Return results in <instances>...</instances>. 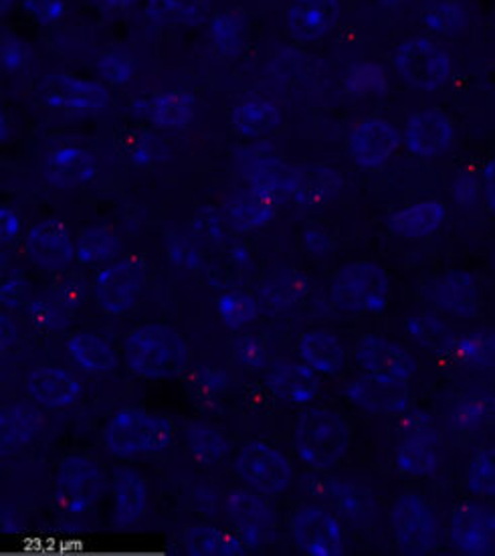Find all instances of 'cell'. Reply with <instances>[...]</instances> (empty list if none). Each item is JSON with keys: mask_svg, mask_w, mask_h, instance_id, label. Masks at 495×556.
I'll use <instances>...</instances> for the list:
<instances>
[{"mask_svg": "<svg viewBox=\"0 0 495 556\" xmlns=\"http://www.w3.org/2000/svg\"><path fill=\"white\" fill-rule=\"evenodd\" d=\"M126 365L142 379L176 377L189 368V346L173 328L147 324L126 338Z\"/></svg>", "mask_w": 495, "mask_h": 556, "instance_id": "6da1fadb", "label": "cell"}, {"mask_svg": "<svg viewBox=\"0 0 495 556\" xmlns=\"http://www.w3.org/2000/svg\"><path fill=\"white\" fill-rule=\"evenodd\" d=\"M175 421L166 415L142 409H124L103 431L105 447L116 457L161 454L175 441Z\"/></svg>", "mask_w": 495, "mask_h": 556, "instance_id": "7a4b0ae2", "label": "cell"}, {"mask_svg": "<svg viewBox=\"0 0 495 556\" xmlns=\"http://www.w3.org/2000/svg\"><path fill=\"white\" fill-rule=\"evenodd\" d=\"M348 447V424L335 410L309 409L300 417L295 429V450L309 468H334Z\"/></svg>", "mask_w": 495, "mask_h": 556, "instance_id": "3957f363", "label": "cell"}, {"mask_svg": "<svg viewBox=\"0 0 495 556\" xmlns=\"http://www.w3.org/2000/svg\"><path fill=\"white\" fill-rule=\"evenodd\" d=\"M389 276L372 262L344 265L332 283L335 304L350 314H379L389 304Z\"/></svg>", "mask_w": 495, "mask_h": 556, "instance_id": "277c9868", "label": "cell"}, {"mask_svg": "<svg viewBox=\"0 0 495 556\" xmlns=\"http://www.w3.org/2000/svg\"><path fill=\"white\" fill-rule=\"evenodd\" d=\"M105 492V476L96 459L72 455L61 462L55 480L58 504L67 513L91 510Z\"/></svg>", "mask_w": 495, "mask_h": 556, "instance_id": "5b68a950", "label": "cell"}, {"mask_svg": "<svg viewBox=\"0 0 495 556\" xmlns=\"http://www.w3.org/2000/svg\"><path fill=\"white\" fill-rule=\"evenodd\" d=\"M239 478L262 496L283 494L292 485V466L274 447L265 443H249L234 462Z\"/></svg>", "mask_w": 495, "mask_h": 556, "instance_id": "8992f818", "label": "cell"}, {"mask_svg": "<svg viewBox=\"0 0 495 556\" xmlns=\"http://www.w3.org/2000/svg\"><path fill=\"white\" fill-rule=\"evenodd\" d=\"M394 532L405 555H429L437 546V520L431 506L415 494L396 500L393 510Z\"/></svg>", "mask_w": 495, "mask_h": 556, "instance_id": "52a82bcc", "label": "cell"}, {"mask_svg": "<svg viewBox=\"0 0 495 556\" xmlns=\"http://www.w3.org/2000/svg\"><path fill=\"white\" fill-rule=\"evenodd\" d=\"M356 361L370 379L389 384H405L417 372L412 354L379 334H365L358 340Z\"/></svg>", "mask_w": 495, "mask_h": 556, "instance_id": "ba28073f", "label": "cell"}, {"mask_svg": "<svg viewBox=\"0 0 495 556\" xmlns=\"http://www.w3.org/2000/svg\"><path fill=\"white\" fill-rule=\"evenodd\" d=\"M396 70L412 88L437 89L452 75V59L439 45L412 39L396 51Z\"/></svg>", "mask_w": 495, "mask_h": 556, "instance_id": "9c48e42d", "label": "cell"}, {"mask_svg": "<svg viewBox=\"0 0 495 556\" xmlns=\"http://www.w3.org/2000/svg\"><path fill=\"white\" fill-rule=\"evenodd\" d=\"M147 265L140 257H128L103 269L96 281V300L103 314L128 312L144 288Z\"/></svg>", "mask_w": 495, "mask_h": 556, "instance_id": "30bf717a", "label": "cell"}, {"mask_svg": "<svg viewBox=\"0 0 495 556\" xmlns=\"http://www.w3.org/2000/svg\"><path fill=\"white\" fill-rule=\"evenodd\" d=\"M292 534L306 555L335 556L344 548L338 520L318 506H302L292 514Z\"/></svg>", "mask_w": 495, "mask_h": 556, "instance_id": "8fae6325", "label": "cell"}, {"mask_svg": "<svg viewBox=\"0 0 495 556\" xmlns=\"http://www.w3.org/2000/svg\"><path fill=\"white\" fill-rule=\"evenodd\" d=\"M398 148V134L393 126L379 117L360 122L350 136L348 152L365 168H377L391 161Z\"/></svg>", "mask_w": 495, "mask_h": 556, "instance_id": "7c38bea8", "label": "cell"}, {"mask_svg": "<svg viewBox=\"0 0 495 556\" xmlns=\"http://www.w3.org/2000/svg\"><path fill=\"white\" fill-rule=\"evenodd\" d=\"M27 253L37 267L47 271H61L72 264L75 250L65 225L49 219L30 229Z\"/></svg>", "mask_w": 495, "mask_h": 556, "instance_id": "4fadbf2b", "label": "cell"}, {"mask_svg": "<svg viewBox=\"0 0 495 556\" xmlns=\"http://www.w3.org/2000/svg\"><path fill=\"white\" fill-rule=\"evenodd\" d=\"M45 102L69 112H96L107 103V91L100 84L69 75L47 77L41 86Z\"/></svg>", "mask_w": 495, "mask_h": 556, "instance_id": "5bb4252c", "label": "cell"}, {"mask_svg": "<svg viewBox=\"0 0 495 556\" xmlns=\"http://www.w3.org/2000/svg\"><path fill=\"white\" fill-rule=\"evenodd\" d=\"M452 539L457 551L483 555L495 542V513L483 506H459L453 513Z\"/></svg>", "mask_w": 495, "mask_h": 556, "instance_id": "9a60e30c", "label": "cell"}, {"mask_svg": "<svg viewBox=\"0 0 495 556\" xmlns=\"http://www.w3.org/2000/svg\"><path fill=\"white\" fill-rule=\"evenodd\" d=\"M453 142V124L441 110H424L408 122L407 147L421 159H435Z\"/></svg>", "mask_w": 495, "mask_h": 556, "instance_id": "2e32d148", "label": "cell"}, {"mask_svg": "<svg viewBox=\"0 0 495 556\" xmlns=\"http://www.w3.org/2000/svg\"><path fill=\"white\" fill-rule=\"evenodd\" d=\"M41 173L55 187H79L96 176V162L81 148H55L45 154Z\"/></svg>", "mask_w": 495, "mask_h": 556, "instance_id": "e0dca14e", "label": "cell"}, {"mask_svg": "<svg viewBox=\"0 0 495 556\" xmlns=\"http://www.w3.org/2000/svg\"><path fill=\"white\" fill-rule=\"evenodd\" d=\"M431 298L435 306L459 318H473L481 312V292L478 281L469 274L455 271L435 283Z\"/></svg>", "mask_w": 495, "mask_h": 556, "instance_id": "ac0fdd59", "label": "cell"}, {"mask_svg": "<svg viewBox=\"0 0 495 556\" xmlns=\"http://www.w3.org/2000/svg\"><path fill=\"white\" fill-rule=\"evenodd\" d=\"M276 201L274 187L255 185L234 197L233 203L227 208V217L237 231H253L271 220L276 213Z\"/></svg>", "mask_w": 495, "mask_h": 556, "instance_id": "d6986e66", "label": "cell"}, {"mask_svg": "<svg viewBox=\"0 0 495 556\" xmlns=\"http://www.w3.org/2000/svg\"><path fill=\"white\" fill-rule=\"evenodd\" d=\"M340 16V0H293L288 25L302 41L320 39Z\"/></svg>", "mask_w": 495, "mask_h": 556, "instance_id": "ffe728a7", "label": "cell"}, {"mask_svg": "<svg viewBox=\"0 0 495 556\" xmlns=\"http://www.w3.org/2000/svg\"><path fill=\"white\" fill-rule=\"evenodd\" d=\"M27 387L33 401L45 409L69 407L79 396V382L59 368L33 370Z\"/></svg>", "mask_w": 495, "mask_h": 556, "instance_id": "44dd1931", "label": "cell"}, {"mask_svg": "<svg viewBox=\"0 0 495 556\" xmlns=\"http://www.w3.org/2000/svg\"><path fill=\"white\" fill-rule=\"evenodd\" d=\"M114 498H116V527H136L148 508V485L136 471L117 468L114 473Z\"/></svg>", "mask_w": 495, "mask_h": 556, "instance_id": "7402d4cb", "label": "cell"}, {"mask_svg": "<svg viewBox=\"0 0 495 556\" xmlns=\"http://www.w3.org/2000/svg\"><path fill=\"white\" fill-rule=\"evenodd\" d=\"M271 382L279 399H283L290 405H304L318 395L320 382L316 379L314 370L306 365L281 361L274 365Z\"/></svg>", "mask_w": 495, "mask_h": 556, "instance_id": "603a6c76", "label": "cell"}, {"mask_svg": "<svg viewBox=\"0 0 495 556\" xmlns=\"http://www.w3.org/2000/svg\"><path fill=\"white\" fill-rule=\"evenodd\" d=\"M43 417L37 407L29 403H15L0 415V441L4 452H15L25 447L39 433Z\"/></svg>", "mask_w": 495, "mask_h": 556, "instance_id": "cb8c5ba5", "label": "cell"}, {"mask_svg": "<svg viewBox=\"0 0 495 556\" xmlns=\"http://www.w3.org/2000/svg\"><path fill=\"white\" fill-rule=\"evenodd\" d=\"M439 462L441 441L431 429H419L410 433L398 452V466L410 476H429L439 468Z\"/></svg>", "mask_w": 495, "mask_h": 556, "instance_id": "d4e9b609", "label": "cell"}, {"mask_svg": "<svg viewBox=\"0 0 495 556\" xmlns=\"http://www.w3.org/2000/svg\"><path fill=\"white\" fill-rule=\"evenodd\" d=\"M445 220V206L437 201H424L396 213L389 220L391 233L403 239H422L435 233Z\"/></svg>", "mask_w": 495, "mask_h": 556, "instance_id": "484cf974", "label": "cell"}, {"mask_svg": "<svg viewBox=\"0 0 495 556\" xmlns=\"http://www.w3.org/2000/svg\"><path fill=\"white\" fill-rule=\"evenodd\" d=\"M185 546L190 555L196 556H234L248 553V544L237 534L213 527H190L185 530Z\"/></svg>", "mask_w": 495, "mask_h": 556, "instance_id": "4316f807", "label": "cell"}, {"mask_svg": "<svg viewBox=\"0 0 495 556\" xmlns=\"http://www.w3.org/2000/svg\"><path fill=\"white\" fill-rule=\"evenodd\" d=\"M300 354L318 372L338 375L344 366V351L330 332H307L300 338Z\"/></svg>", "mask_w": 495, "mask_h": 556, "instance_id": "83f0119b", "label": "cell"}, {"mask_svg": "<svg viewBox=\"0 0 495 556\" xmlns=\"http://www.w3.org/2000/svg\"><path fill=\"white\" fill-rule=\"evenodd\" d=\"M67 351L77 365L88 372H110L116 366V352L114 349L91 332H77L67 340Z\"/></svg>", "mask_w": 495, "mask_h": 556, "instance_id": "f1b7e54d", "label": "cell"}, {"mask_svg": "<svg viewBox=\"0 0 495 556\" xmlns=\"http://www.w3.org/2000/svg\"><path fill=\"white\" fill-rule=\"evenodd\" d=\"M281 124V110L267 100H248L233 112V128L241 136L257 138L263 134L274 132Z\"/></svg>", "mask_w": 495, "mask_h": 556, "instance_id": "f546056e", "label": "cell"}, {"mask_svg": "<svg viewBox=\"0 0 495 556\" xmlns=\"http://www.w3.org/2000/svg\"><path fill=\"white\" fill-rule=\"evenodd\" d=\"M229 514L245 534H257L265 528L271 527L276 520V514L271 506L255 494H245L237 492L231 498L227 500Z\"/></svg>", "mask_w": 495, "mask_h": 556, "instance_id": "4dcf8cb0", "label": "cell"}, {"mask_svg": "<svg viewBox=\"0 0 495 556\" xmlns=\"http://www.w3.org/2000/svg\"><path fill=\"white\" fill-rule=\"evenodd\" d=\"M152 114L164 128H180L187 126L194 116V100L187 91L162 93L154 102Z\"/></svg>", "mask_w": 495, "mask_h": 556, "instance_id": "1f68e13d", "label": "cell"}, {"mask_svg": "<svg viewBox=\"0 0 495 556\" xmlns=\"http://www.w3.org/2000/svg\"><path fill=\"white\" fill-rule=\"evenodd\" d=\"M187 438H189L190 452L203 464L217 462L220 457H225L227 450H229L225 435L217 429L208 427V425H189Z\"/></svg>", "mask_w": 495, "mask_h": 556, "instance_id": "d6a6232c", "label": "cell"}, {"mask_svg": "<svg viewBox=\"0 0 495 556\" xmlns=\"http://www.w3.org/2000/svg\"><path fill=\"white\" fill-rule=\"evenodd\" d=\"M116 235L110 229H89L79 237L77 243V260L81 264L96 265L114 260L117 253Z\"/></svg>", "mask_w": 495, "mask_h": 556, "instance_id": "836d02e7", "label": "cell"}, {"mask_svg": "<svg viewBox=\"0 0 495 556\" xmlns=\"http://www.w3.org/2000/svg\"><path fill=\"white\" fill-rule=\"evenodd\" d=\"M245 21L237 11H227L223 15L215 16L211 25L213 43L220 53H237L245 43Z\"/></svg>", "mask_w": 495, "mask_h": 556, "instance_id": "e575fe53", "label": "cell"}, {"mask_svg": "<svg viewBox=\"0 0 495 556\" xmlns=\"http://www.w3.org/2000/svg\"><path fill=\"white\" fill-rule=\"evenodd\" d=\"M257 314V302L248 292H227L220 295L219 316L229 328H241Z\"/></svg>", "mask_w": 495, "mask_h": 556, "instance_id": "d590c367", "label": "cell"}, {"mask_svg": "<svg viewBox=\"0 0 495 556\" xmlns=\"http://www.w3.org/2000/svg\"><path fill=\"white\" fill-rule=\"evenodd\" d=\"M467 485L478 496H495V447L473 457L467 469Z\"/></svg>", "mask_w": 495, "mask_h": 556, "instance_id": "8d00e7d4", "label": "cell"}, {"mask_svg": "<svg viewBox=\"0 0 495 556\" xmlns=\"http://www.w3.org/2000/svg\"><path fill=\"white\" fill-rule=\"evenodd\" d=\"M30 320L49 332H61L69 326V309L58 298H43L30 304Z\"/></svg>", "mask_w": 495, "mask_h": 556, "instance_id": "74e56055", "label": "cell"}, {"mask_svg": "<svg viewBox=\"0 0 495 556\" xmlns=\"http://www.w3.org/2000/svg\"><path fill=\"white\" fill-rule=\"evenodd\" d=\"M201 0H152L150 15L168 23H194L201 15Z\"/></svg>", "mask_w": 495, "mask_h": 556, "instance_id": "f35d334b", "label": "cell"}, {"mask_svg": "<svg viewBox=\"0 0 495 556\" xmlns=\"http://www.w3.org/2000/svg\"><path fill=\"white\" fill-rule=\"evenodd\" d=\"M225 387L227 379L220 370H199V375L192 379V396L201 407H206L225 393Z\"/></svg>", "mask_w": 495, "mask_h": 556, "instance_id": "ab89813d", "label": "cell"}, {"mask_svg": "<svg viewBox=\"0 0 495 556\" xmlns=\"http://www.w3.org/2000/svg\"><path fill=\"white\" fill-rule=\"evenodd\" d=\"M350 91L358 93V96H368L375 91L384 89V72L377 63H365L360 67H356L350 75Z\"/></svg>", "mask_w": 495, "mask_h": 556, "instance_id": "60d3db41", "label": "cell"}, {"mask_svg": "<svg viewBox=\"0 0 495 556\" xmlns=\"http://www.w3.org/2000/svg\"><path fill=\"white\" fill-rule=\"evenodd\" d=\"M427 25L439 30V33H453L464 25V13L459 11L457 4L449 0L435 4L429 15H427Z\"/></svg>", "mask_w": 495, "mask_h": 556, "instance_id": "b9f144b4", "label": "cell"}, {"mask_svg": "<svg viewBox=\"0 0 495 556\" xmlns=\"http://www.w3.org/2000/svg\"><path fill=\"white\" fill-rule=\"evenodd\" d=\"M100 74L103 79L112 81V84H124L130 79L131 70H134V63L128 55H122V53H107L100 59Z\"/></svg>", "mask_w": 495, "mask_h": 556, "instance_id": "7bdbcfd3", "label": "cell"}, {"mask_svg": "<svg viewBox=\"0 0 495 556\" xmlns=\"http://www.w3.org/2000/svg\"><path fill=\"white\" fill-rule=\"evenodd\" d=\"M25 11L41 25H53L63 15V0H25Z\"/></svg>", "mask_w": 495, "mask_h": 556, "instance_id": "ee69618b", "label": "cell"}, {"mask_svg": "<svg viewBox=\"0 0 495 556\" xmlns=\"http://www.w3.org/2000/svg\"><path fill=\"white\" fill-rule=\"evenodd\" d=\"M29 61V47L15 37L2 39V65L9 72L21 70Z\"/></svg>", "mask_w": 495, "mask_h": 556, "instance_id": "f6af8a7d", "label": "cell"}, {"mask_svg": "<svg viewBox=\"0 0 495 556\" xmlns=\"http://www.w3.org/2000/svg\"><path fill=\"white\" fill-rule=\"evenodd\" d=\"M55 298H58L59 302L67 307V309H74V307L79 306L81 300L86 298V286H84L79 279H61Z\"/></svg>", "mask_w": 495, "mask_h": 556, "instance_id": "bcb514c9", "label": "cell"}, {"mask_svg": "<svg viewBox=\"0 0 495 556\" xmlns=\"http://www.w3.org/2000/svg\"><path fill=\"white\" fill-rule=\"evenodd\" d=\"M234 354L239 356L241 363L245 365H262L265 358V346L257 337H245L234 349Z\"/></svg>", "mask_w": 495, "mask_h": 556, "instance_id": "7dc6e473", "label": "cell"}, {"mask_svg": "<svg viewBox=\"0 0 495 556\" xmlns=\"http://www.w3.org/2000/svg\"><path fill=\"white\" fill-rule=\"evenodd\" d=\"M0 219H2V241L9 243L15 239L18 231V219H16L15 211L9 206L0 208Z\"/></svg>", "mask_w": 495, "mask_h": 556, "instance_id": "c3c4849f", "label": "cell"}, {"mask_svg": "<svg viewBox=\"0 0 495 556\" xmlns=\"http://www.w3.org/2000/svg\"><path fill=\"white\" fill-rule=\"evenodd\" d=\"M485 192H487V203L495 213V159L485 168Z\"/></svg>", "mask_w": 495, "mask_h": 556, "instance_id": "681fc988", "label": "cell"}, {"mask_svg": "<svg viewBox=\"0 0 495 556\" xmlns=\"http://www.w3.org/2000/svg\"><path fill=\"white\" fill-rule=\"evenodd\" d=\"M110 4H114V7H119V9H124V7H130L134 0H107Z\"/></svg>", "mask_w": 495, "mask_h": 556, "instance_id": "f907efd6", "label": "cell"}, {"mask_svg": "<svg viewBox=\"0 0 495 556\" xmlns=\"http://www.w3.org/2000/svg\"><path fill=\"white\" fill-rule=\"evenodd\" d=\"M9 4H13V0H2V13L9 11Z\"/></svg>", "mask_w": 495, "mask_h": 556, "instance_id": "816d5d0a", "label": "cell"}, {"mask_svg": "<svg viewBox=\"0 0 495 556\" xmlns=\"http://www.w3.org/2000/svg\"><path fill=\"white\" fill-rule=\"evenodd\" d=\"M389 2H394V4H396V2H403V0H389Z\"/></svg>", "mask_w": 495, "mask_h": 556, "instance_id": "f5cc1de1", "label": "cell"}]
</instances>
